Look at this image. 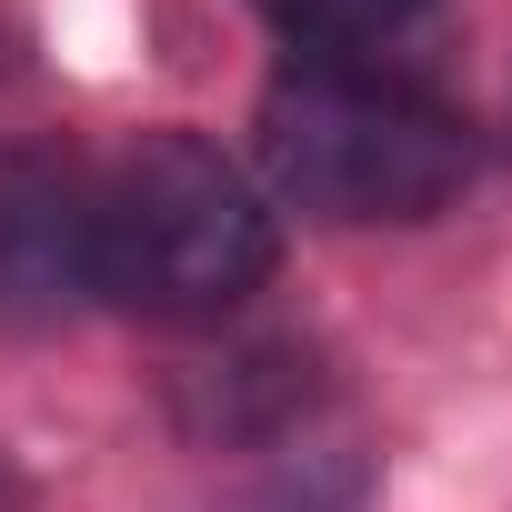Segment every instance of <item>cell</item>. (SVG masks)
Listing matches in <instances>:
<instances>
[{
  "instance_id": "cell-3",
  "label": "cell",
  "mask_w": 512,
  "mask_h": 512,
  "mask_svg": "<svg viewBox=\"0 0 512 512\" xmlns=\"http://www.w3.org/2000/svg\"><path fill=\"white\" fill-rule=\"evenodd\" d=\"M81 302H101L91 161L11 141L0 151V332H61Z\"/></svg>"
},
{
  "instance_id": "cell-6",
  "label": "cell",
  "mask_w": 512,
  "mask_h": 512,
  "mask_svg": "<svg viewBox=\"0 0 512 512\" xmlns=\"http://www.w3.org/2000/svg\"><path fill=\"white\" fill-rule=\"evenodd\" d=\"M0 512H31V482L11 472V452H0Z\"/></svg>"
},
{
  "instance_id": "cell-4",
  "label": "cell",
  "mask_w": 512,
  "mask_h": 512,
  "mask_svg": "<svg viewBox=\"0 0 512 512\" xmlns=\"http://www.w3.org/2000/svg\"><path fill=\"white\" fill-rule=\"evenodd\" d=\"M262 11L312 51H372L382 61V41H402L422 21V0H262Z\"/></svg>"
},
{
  "instance_id": "cell-5",
  "label": "cell",
  "mask_w": 512,
  "mask_h": 512,
  "mask_svg": "<svg viewBox=\"0 0 512 512\" xmlns=\"http://www.w3.org/2000/svg\"><path fill=\"white\" fill-rule=\"evenodd\" d=\"M221 512H352V482H342V472H282V482L241 492V502H221Z\"/></svg>"
},
{
  "instance_id": "cell-1",
  "label": "cell",
  "mask_w": 512,
  "mask_h": 512,
  "mask_svg": "<svg viewBox=\"0 0 512 512\" xmlns=\"http://www.w3.org/2000/svg\"><path fill=\"white\" fill-rule=\"evenodd\" d=\"M262 171L312 221H432L472 181V131L372 51H302L262 91Z\"/></svg>"
},
{
  "instance_id": "cell-2",
  "label": "cell",
  "mask_w": 512,
  "mask_h": 512,
  "mask_svg": "<svg viewBox=\"0 0 512 512\" xmlns=\"http://www.w3.org/2000/svg\"><path fill=\"white\" fill-rule=\"evenodd\" d=\"M272 201L231 151L161 131L91 171V272L141 322H221L272 282Z\"/></svg>"
}]
</instances>
